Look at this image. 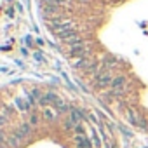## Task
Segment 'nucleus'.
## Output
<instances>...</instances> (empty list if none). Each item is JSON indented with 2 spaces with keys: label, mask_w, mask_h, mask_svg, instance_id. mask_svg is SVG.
<instances>
[{
  "label": "nucleus",
  "mask_w": 148,
  "mask_h": 148,
  "mask_svg": "<svg viewBox=\"0 0 148 148\" xmlns=\"http://www.w3.org/2000/svg\"><path fill=\"white\" fill-rule=\"evenodd\" d=\"M87 52H89V45L84 44V42H79V44H75V45L70 47V54L73 58H86Z\"/></svg>",
  "instance_id": "f257e3e1"
},
{
  "label": "nucleus",
  "mask_w": 148,
  "mask_h": 148,
  "mask_svg": "<svg viewBox=\"0 0 148 148\" xmlns=\"http://www.w3.org/2000/svg\"><path fill=\"white\" fill-rule=\"evenodd\" d=\"M127 119H129V122L132 124V125H139L141 129H145L146 127V122H145V119L139 115V112H136L134 108H129V112H127Z\"/></svg>",
  "instance_id": "f03ea898"
},
{
  "label": "nucleus",
  "mask_w": 148,
  "mask_h": 148,
  "mask_svg": "<svg viewBox=\"0 0 148 148\" xmlns=\"http://www.w3.org/2000/svg\"><path fill=\"white\" fill-rule=\"evenodd\" d=\"M125 86V79L124 77H117L113 82H112V92L110 96H115V94H120L122 92V87Z\"/></svg>",
  "instance_id": "7ed1b4c3"
},
{
  "label": "nucleus",
  "mask_w": 148,
  "mask_h": 148,
  "mask_svg": "<svg viewBox=\"0 0 148 148\" xmlns=\"http://www.w3.org/2000/svg\"><path fill=\"white\" fill-rule=\"evenodd\" d=\"M113 80H115V79H112L110 73H101V75H98V79H96V84H98L99 87H105V86L112 84Z\"/></svg>",
  "instance_id": "20e7f679"
},
{
  "label": "nucleus",
  "mask_w": 148,
  "mask_h": 148,
  "mask_svg": "<svg viewBox=\"0 0 148 148\" xmlns=\"http://www.w3.org/2000/svg\"><path fill=\"white\" fill-rule=\"evenodd\" d=\"M75 143L79 148H91V141L86 138V134H77L75 136Z\"/></svg>",
  "instance_id": "39448f33"
},
{
  "label": "nucleus",
  "mask_w": 148,
  "mask_h": 148,
  "mask_svg": "<svg viewBox=\"0 0 148 148\" xmlns=\"http://www.w3.org/2000/svg\"><path fill=\"white\" fill-rule=\"evenodd\" d=\"M5 143L9 145V148H18V146L21 145V138H19V136L14 132V134H11V136L5 139Z\"/></svg>",
  "instance_id": "423d86ee"
},
{
  "label": "nucleus",
  "mask_w": 148,
  "mask_h": 148,
  "mask_svg": "<svg viewBox=\"0 0 148 148\" xmlns=\"http://www.w3.org/2000/svg\"><path fill=\"white\" fill-rule=\"evenodd\" d=\"M30 131H32L30 124H23V125H21V127H19L18 131H16V134H18V136L21 138V139H25V138H26V136L30 134Z\"/></svg>",
  "instance_id": "0eeeda50"
},
{
  "label": "nucleus",
  "mask_w": 148,
  "mask_h": 148,
  "mask_svg": "<svg viewBox=\"0 0 148 148\" xmlns=\"http://www.w3.org/2000/svg\"><path fill=\"white\" fill-rule=\"evenodd\" d=\"M75 66H77V68H91L92 64L89 63V59H87V58H80V59L77 61V64H75Z\"/></svg>",
  "instance_id": "6e6552de"
},
{
  "label": "nucleus",
  "mask_w": 148,
  "mask_h": 148,
  "mask_svg": "<svg viewBox=\"0 0 148 148\" xmlns=\"http://www.w3.org/2000/svg\"><path fill=\"white\" fill-rule=\"evenodd\" d=\"M44 119L45 120H54L56 119V112H52L51 108H45L44 110Z\"/></svg>",
  "instance_id": "1a4fd4ad"
},
{
  "label": "nucleus",
  "mask_w": 148,
  "mask_h": 148,
  "mask_svg": "<svg viewBox=\"0 0 148 148\" xmlns=\"http://www.w3.org/2000/svg\"><path fill=\"white\" fill-rule=\"evenodd\" d=\"M16 103H18V106H19L21 110H28V106H30V103H25L21 98H18V99H16Z\"/></svg>",
  "instance_id": "9d476101"
},
{
  "label": "nucleus",
  "mask_w": 148,
  "mask_h": 148,
  "mask_svg": "<svg viewBox=\"0 0 148 148\" xmlns=\"http://www.w3.org/2000/svg\"><path fill=\"white\" fill-rule=\"evenodd\" d=\"M92 139H94V141H92V143H94V146H98V148H99V145H101V141H99V138H98V134H96V132H94V136H92Z\"/></svg>",
  "instance_id": "9b49d317"
},
{
  "label": "nucleus",
  "mask_w": 148,
  "mask_h": 148,
  "mask_svg": "<svg viewBox=\"0 0 148 148\" xmlns=\"http://www.w3.org/2000/svg\"><path fill=\"white\" fill-rule=\"evenodd\" d=\"M37 124H38V117H37V115H33V117L30 119V125H37Z\"/></svg>",
  "instance_id": "f8f14e48"
},
{
  "label": "nucleus",
  "mask_w": 148,
  "mask_h": 148,
  "mask_svg": "<svg viewBox=\"0 0 148 148\" xmlns=\"http://www.w3.org/2000/svg\"><path fill=\"white\" fill-rule=\"evenodd\" d=\"M75 131H77V134H84V127H82V125H77Z\"/></svg>",
  "instance_id": "ddd939ff"
}]
</instances>
